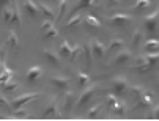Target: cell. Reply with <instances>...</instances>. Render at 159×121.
I'll return each mask as SVG.
<instances>
[{"mask_svg":"<svg viewBox=\"0 0 159 121\" xmlns=\"http://www.w3.org/2000/svg\"><path fill=\"white\" fill-rule=\"evenodd\" d=\"M143 39V32L140 30V29H137V30H135L134 32V35H132V44L135 46V47H137L139 44H140V41Z\"/></svg>","mask_w":159,"mask_h":121,"instance_id":"cell-29","label":"cell"},{"mask_svg":"<svg viewBox=\"0 0 159 121\" xmlns=\"http://www.w3.org/2000/svg\"><path fill=\"white\" fill-rule=\"evenodd\" d=\"M85 24H87V25H90V27H93V29H99L101 27L99 19H96L93 14H87L85 16Z\"/></svg>","mask_w":159,"mask_h":121,"instance_id":"cell-21","label":"cell"},{"mask_svg":"<svg viewBox=\"0 0 159 121\" xmlns=\"http://www.w3.org/2000/svg\"><path fill=\"white\" fill-rule=\"evenodd\" d=\"M38 8H39V14H43V16H46V19H49V20H55V13L49 8V7H46L44 3H38Z\"/></svg>","mask_w":159,"mask_h":121,"instance_id":"cell-18","label":"cell"},{"mask_svg":"<svg viewBox=\"0 0 159 121\" xmlns=\"http://www.w3.org/2000/svg\"><path fill=\"white\" fill-rule=\"evenodd\" d=\"M150 5H151L150 0H137V3L134 5V8L135 10H143V8H148Z\"/></svg>","mask_w":159,"mask_h":121,"instance_id":"cell-34","label":"cell"},{"mask_svg":"<svg viewBox=\"0 0 159 121\" xmlns=\"http://www.w3.org/2000/svg\"><path fill=\"white\" fill-rule=\"evenodd\" d=\"M109 3H110V5H117L118 0H109Z\"/></svg>","mask_w":159,"mask_h":121,"instance_id":"cell-41","label":"cell"},{"mask_svg":"<svg viewBox=\"0 0 159 121\" xmlns=\"http://www.w3.org/2000/svg\"><path fill=\"white\" fill-rule=\"evenodd\" d=\"M76 76H77V82H79V87L84 90L88 83H90V79H92V77H90L88 74H85V72H82V71H77L76 72Z\"/></svg>","mask_w":159,"mask_h":121,"instance_id":"cell-20","label":"cell"},{"mask_svg":"<svg viewBox=\"0 0 159 121\" xmlns=\"http://www.w3.org/2000/svg\"><path fill=\"white\" fill-rule=\"evenodd\" d=\"M0 107H10V102L3 98V96H0Z\"/></svg>","mask_w":159,"mask_h":121,"instance_id":"cell-39","label":"cell"},{"mask_svg":"<svg viewBox=\"0 0 159 121\" xmlns=\"http://www.w3.org/2000/svg\"><path fill=\"white\" fill-rule=\"evenodd\" d=\"M11 16H13V5L10 7V5H5L3 8H2V19L5 20V22H10L11 20Z\"/></svg>","mask_w":159,"mask_h":121,"instance_id":"cell-25","label":"cell"},{"mask_svg":"<svg viewBox=\"0 0 159 121\" xmlns=\"http://www.w3.org/2000/svg\"><path fill=\"white\" fill-rule=\"evenodd\" d=\"M24 11H25L27 16H30V17H36V16H39L38 3H35L33 0H25V3H24Z\"/></svg>","mask_w":159,"mask_h":121,"instance_id":"cell-12","label":"cell"},{"mask_svg":"<svg viewBox=\"0 0 159 121\" xmlns=\"http://www.w3.org/2000/svg\"><path fill=\"white\" fill-rule=\"evenodd\" d=\"M85 54H87V65L92 66V51H90V46L85 47Z\"/></svg>","mask_w":159,"mask_h":121,"instance_id":"cell-37","label":"cell"},{"mask_svg":"<svg viewBox=\"0 0 159 121\" xmlns=\"http://www.w3.org/2000/svg\"><path fill=\"white\" fill-rule=\"evenodd\" d=\"M41 32H43V35L46 36V38H58V32H57V29H55V25H54V22L49 20V19L43 22Z\"/></svg>","mask_w":159,"mask_h":121,"instance_id":"cell-4","label":"cell"},{"mask_svg":"<svg viewBox=\"0 0 159 121\" xmlns=\"http://www.w3.org/2000/svg\"><path fill=\"white\" fill-rule=\"evenodd\" d=\"M96 88H98V85H92V87L85 88V91L80 94V98H79V101H77V107H82V105L88 104V102H90V99L93 98V94H95Z\"/></svg>","mask_w":159,"mask_h":121,"instance_id":"cell-8","label":"cell"},{"mask_svg":"<svg viewBox=\"0 0 159 121\" xmlns=\"http://www.w3.org/2000/svg\"><path fill=\"white\" fill-rule=\"evenodd\" d=\"M132 58V52L128 51V49H121L117 52L115 58H113V65H121V63H126Z\"/></svg>","mask_w":159,"mask_h":121,"instance_id":"cell-9","label":"cell"},{"mask_svg":"<svg viewBox=\"0 0 159 121\" xmlns=\"http://www.w3.org/2000/svg\"><path fill=\"white\" fill-rule=\"evenodd\" d=\"M143 93V87H140V85H134V87H131V96L137 101L139 98H140V94Z\"/></svg>","mask_w":159,"mask_h":121,"instance_id":"cell-30","label":"cell"},{"mask_svg":"<svg viewBox=\"0 0 159 121\" xmlns=\"http://www.w3.org/2000/svg\"><path fill=\"white\" fill-rule=\"evenodd\" d=\"M145 27H147V30L150 33L156 32V27H157V11H154V13H151V14H148L145 17Z\"/></svg>","mask_w":159,"mask_h":121,"instance_id":"cell-13","label":"cell"},{"mask_svg":"<svg viewBox=\"0 0 159 121\" xmlns=\"http://www.w3.org/2000/svg\"><path fill=\"white\" fill-rule=\"evenodd\" d=\"M66 7H68V0H60V10H58V16L55 17V20L61 19V16H63L65 11H66Z\"/></svg>","mask_w":159,"mask_h":121,"instance_id":"cell-32","label":"cell"},{"mask_svg":"<svg viewBox=\"0 0 159 121\" xmlns=\"http://www.w3.org/2000/svg\"><path fill=\"white\" fill-rule=\"evenodd\" d=\"M113 110V115H117V116H123L125 113H126V110H128V105H126V102H120L118 101V104L112 109Z\"/></svg>","mask_w":159,"mask_h":121,"instance_id":"cell-23","label":"cell"},{"mask_svg":"<svg viewBox=\"0 0 159 121\" xmlns=\"http://www.w3.org/2000/svg\"><path fill=\"white\" fill-rule=\"evenodd\" d=\"M153 109H151V112H148V116H151V118H157V105H151Z\"/></svg>","mask_w":159,"mask_h":121,"instance_id":"cell-38","label":"cell"},{"mask_svg":"<svg viewBox=\"0 0 159 121\" xmlns=\"http://www.w3.org/2000/svg\"><path fill=\"white\" fill-rule=\"evenodd\" d=\"M112 90L115 91L117 96H121L128 90V79L125 76H117L112 80Z\"/></svg>","mask_w":159,"mask_h":121,"instance_id":"cell-2","label":"cell"},{"mask_svg":"<svg viewBox=\"0 0 159 121\" xmlns=\"http://www.w3.org/2000/svg\"><path fill=\"white\" fill-rule=\"evenodd\" d=\"M27 115H29V113H27L24 109H22V107H20V109H16V110H14V113H13V116H14V118H22V116H27Z\"/></svg>","mask_w":159,"mask_h":121,"instance_id":"cell-36","label":"cell"},{"mask_svg":"<svg viewBox=\"0 0 159 121\" xmlns=\"http://www.w3.org/2000/svg\"><path fill=\"white\" fill-rule=\"evenodd\" d=\"M38 96H39V93H27V94H22V96H19V98H16V99H13V101H11L10 107H11L13 110L20 109L24 104H27V102L33 101L35 98H38Z\"/></svg>","mask_w":159,"mask_h":121,"instance_id":"cell-1","label":"cell"},{"mask_svg":"<svg viewBox=\"0 0 159 121\" xmlns=\"http://www.w3.org/2000/svg\"><path fill=\"white\" fill-rule=\"evenodd\" d=\"M10 3V0H0V10H2L5 5H8Z\"/></svg>","mask_w":159,"mask_h":121,"instance_id":"cell-40","label":"cell"},{"mask_svg":"<svg viewBox=\"0 0 159 121\" xmlns=\"http://www.w3.org/2000/svg\"><path fill=\"white\" fill-rule=\"evenodd\" d=\"M107 49H109L110 52H118V51L125 49V41H123V39H120V38L112 39V41L109 43V46H107Z\"/></svg>","mask_w":159,"mask_h":121,"instance_id":"cell-16","label":"cell"},{"mask_svg":"<svg viewBox=\"0 0 159 121\" xmlns=\"http://www.w3.org/2000/svg\"><path fill=\"white\" fill-rule=\"evenodd\" d=\"M71 49H73V47L70 46V43H68V41H63V44L60 46V49H58V55H60V58H68V57H70V54H71Z\"/></svg>","mask_w":159,"mask_h":121,"instance_id":"cell-19","label":"cell"},{"mask_svg":"<svg viewBox=\"0 0 159 121\" xmlns=\"http://www.w3.org/2000/svg\"><path fill=\"white\" fill-rule=\"evenodd\" d=\"M43 54H44V58H46L54 68H58V65H60V55L57 52H54L52 49H44Z\"/></svg>","mask_w":159,"mask_h":121,"instance_id":"cell-10","label":"cell"},{"mask_svg":"<svg viewBox=\"0 0 159 121\" xmlns=\"http://www.w3.org/2000/svg\"><path fill=\"white\" fill-rule=\"evenodd\" d=\"M10 24H13V25H16V27H19V25H20V13H19L17 5H13V16H11Z\"/></svg>","mask_w":159,"mask_h":121,"instance_id":"cell-22","label":"cell"},{"mask_svg":"<svg viewBox=\"0 0 159 121\" xmlns=\"http://www.w3.org/2000/svg\"><path fill=\"white\" fill-rule=\"evenodd\" d=\"M106 49H107V47L101 41H98V39H92V41H90V51H92V54L96 58H102L104 54H106Z\"/></svg>","mask_w":159,"mask_h":121,"instance_id":"cell-5","label":"cell"},{"mask_svg":"<svg viewBox=\"0 0 159 121\" xmlns=\"http://www.w3.org/2000/svg\"><path fill=\"white\" fill-rule=\"evenodd\" d=\"M82 22V14H74L70 20H68V24H66V29H71V27H76V25H79V24Z\"/></svg>","mask_w":159,"mask_h":121,"instance_id":"cell-28","label":"cell"},{"mask_svg":"<svg viewBox=\"0 0 159 121\" xmlns=\"http://www.w3.org/2000/svg\"><path fill=\"white\" fill-rule=\"evenodd\" d=\"M73 99H74V93L66 90L65 101H63V109H65V112H66V113H70V112L73 110Z\"/></svg>","mask_w":159,"mask_h":121,"instance_id":"cell-15","label":"cell"},{"mask_svg":"<svg viewBox=\"0 0 159 121\" xmlns=\"http://www.w3.org/2000/svg\"><path fill=\"white\" fill-rule=\"evenodd\" d=\"M44 118H60L61 116V112L58 109V104H57V99H52L51 104L46 107V110H44L43 113Z\"/></svg>","mask_w":159,"mask_h":121,"instance_id":"cell-6","label":"cell"},{"mask_svg":"<svg viewBox=\"0 0 159 121\" xmlns=\"http://www.w3.org/2000/svg\"><path fill=\"white\" fill-rule=\"evenodd\" d=\"M129 20H131V16L126 13H117L110 17V24L113 27H125Z\"/></svg>","mask_w":159,"mask_h":121,"instance_id":"cell-7","label":"cell"},{"mask_svg":"<svg viewBox=\"0 0 159 121\" xmlns=\"http://www.w3.org/2000/svg\"><path fill=\"white\" fill-rule=\"evenodd\" d=\"M51 83L54 88L60 90V91H66L70 88V83H71V79L70 77H63V76H55L51 79Z\"/></svg>","mask_w":159,"mask_h":121,"instance_id":"cell-3","label":"cell"},{"mask_svg":"<svg viewBox=\"0 0 159 121\" xmlns=\"http://www.w3.org/2000/svg\"><path fill=\"white\" fill-rule=\"evenodd\" d=\"M137 101H139V105L137 107H147V109H150L154 104L153 102V94L148 93V91H145V90H143V93L140 94V98Z\"/></svg>","mask_w":159,"mask_h":121,"instance_id":"cell-14","label":"cell"},{"mask_svg":"<svg viewBox=\"0 0 159 121\" xmlns=\"http://www.w3.org/2000/svg\"><path fill=\"white\" fill-rule=\"evenodd\" d=\"M157 49H159L157 39H148V41L145 43V51H147V52H157Z\"/></svg>","mask_w":159,"mask_h":121,"instance_id":"cell-24","label":"cell"},{"mask_svg":"<svg viewBox=\"0 0 159 121\" xmlns=\"http://www.w3.org/2000/svg\"><path fill=\"white\" fill-rule=\"evenodd\" d=\"M80 52H82V47H80V46H74L73 49H71V54H70V57H68V58H70L71 61H74L76 57H77Z\"/></svg>","mask_w":159,"mask_h":121,"instance_id":"cell-33","label":"cell"},{"mask_svg":"<svg viewBox=\"0 0 159 121\" xmlns=\"http://www.w3.org/2000/svg\"><path fill=\"white\" fill-rule=\"evenodd\" d=\"M99 3V0H79L77 2V10H80V8H88V7H95V5H98Z\"/></svg>","mask_w":159,"mask_h":121,"instance_id":"cell-26","label":"cell"},{"mask_svg":"<svg viewBox=\"0 0 159 121\" xmlns=\"http://www.w3.org/2000/svg\"><path fill=\"white\" fill-rule=\"evenodd\" d=\"M41 76H43V68H41L39 65H35V66H32V68L27 71V80H29L30 83H33L35 80H38Z\"/></svg>","mask_w":159,"mask_h":121,"instance_id":"cell-11","label":"cell"},{"mask_svg":"<svg viewBox=\"0 0 159 121\" xmlns=\"http://www.w3.org/2000/svg\"><path fill=\"white\" fill-rule=\"evenodd\" d=\"M19 85H17V82H14L13 79H10V80H7L3 85H2V88H3V91H7V93H10V91H13V90H16Z\"/></svg>","mask_w":159,"mask_h":121,"instance_id":"cell-31","label":"cell"},{"mask_svg":"<svg viewBox=\"0 0 159 121\" xmlns=\"http://www.w3.org/2000/svg\"><path fill=\"white\" fill-rule=\"evenodd\" d=\"M7 44H8V47L10 49H19V38H17V35L11 30V32H8V38H7Z\"/></svg>","mask_w":159,"mask_h":121,"instance_id":"cell-17","label":"cell"},{"mask_svg":"<svg viewBox=\"0 0 159 121\" xmlns=\"http://www.w3.org/2000/svg\"><path fill=\"white\" fill-rule=\"evenodd\" d=\"M102 104H98V105H93L92 109H90L88 112H87V116L88 118H98V115L101 113V110H102Z\"/></svg>","mask_w":159,"mask_h":121,"instance_id":"cell-27","label":"cell"},{"mask_svg":"<svg viewBox=\"0 0 159 121\" xmlns=\"http://www.w3.org/2000/svg\"><path fill=\"white\" fill-rule=\"evenodd\" d=\"M107 104L110 109H113L117 104H118V98H117V94H109L107 96Z\"/></svg>","mask_w":159,"mask_h":121,"instance_id":"cell-35","label":"cell"}]
</instances>
